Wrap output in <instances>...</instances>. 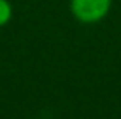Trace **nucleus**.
I'll use <instances>...</instances> for the list:
<instances>
[{"label": "nucleus", "instance_id": "1", "mask_svg": "<svg viewBox=\"0 0 121 119\" xmlns=\"http://www.w3.org/2000/svg\"><path fill=\"white\" fill-rule=\"evenodd\" d=\"M112 0H70V12L84 25L98 23L109 14Z\"/></svg>", "mask_w": 121, "mask_h": 119}, {"label": "nucleus", "instance_id": "2", "mask_svg": "<svg viewBox=\"0 0 121 119\" xmlns=\"http://www.w3.org/2000/svg\"><path fill=\"white\" fill-rule=\"evenodd\" d=\"M12 19V5L9 0H0V28Z\"/></svg>", "mask_w": 121, "mask_h": 119}]
</instances>
